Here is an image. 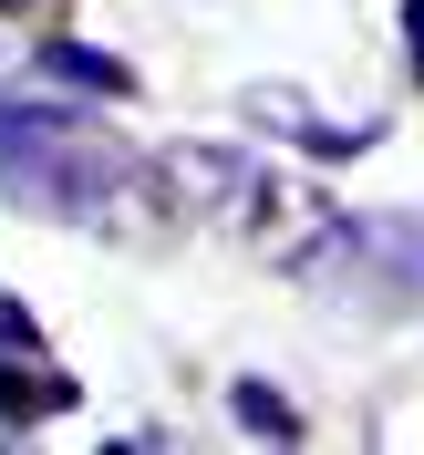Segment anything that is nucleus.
Wrapping results in <instances>:
<instances>
[{"mask_svg": "<svg viewBox=\"0 0 424 455\" xmlns=\"http://www.w3.org/2000/svg\"><path fill=\"white\" fill-rule=\"evenodd\" d=\"M84 394L73 372L52 363V352H11L0 363V425H31V414H62V403Z\"/></svg>", "mask_w": 424, "mask_h": 455, "instance_id": "nucleus-5", "label": "nucleus"}, {"mask_svg": "<svg viewBox=\"0 0 424 455\" xmlns=\"http://www.w3.org/2000/svg\"><path fill=\"white\" fill-rule=\"evenodd\" d=\"M156 197H176L187 218H207V228L259 238L280 269H300V259L321 249V228L341 218L332 197H311V187L269 176L249 145H166V156H156Z\"/></svg>", "mask_w": 424, "mask_h": 455, "instance_id": "nucleus-2", "label": "nucleus"}, {"mask_svg": "<svg viewBox=\"0 0 424 455\" xmlns=\"http://www.w3.org/2000/svg\"><path fill=\"white\" fill-rule=\"evenodd\" d=\"M42 73H52V84H73V93H104V104H124V93H135V73H124L114 52H93V42H52V52H42Z\"/></svg>", "mask_w": 424, "mask_h": 455, "instance_id": "nucleus-6", "label": "nucleus"}, {"mask_svg": "<svg viewBox=\"0 0 424 455\" xmlns=\"http://www.w3.org/2000/svg\"><path fill=\"white\" fill-rule=\"evenodd\" d=\"M249 124H280L290 145H300V156H332V166H352V156H372V145H383V124H341V114H311L300 104V93H249Z\"/></svg>", "mask_w": 424, "mask_h": 455, "instance_id": "nucleus-4", "label": "nucleus"}, {"mask_svg": "<svg viewBox=\"0 0 424 455\" xmlns=\"http://www.w3.org/2000/svg\"><path fill=\"white\" fill-rule=\"evenodd\" d=\"M0 11H31V0H0Z\"/></svg>", "mask_w": 424, "mask_h": 455, "instance_id": "nucleus-9", "label": "nucleus"}, {"mask_svg": "<svg viewBox=\"0 0 424 455\" xmlns=\"http://www.w3.org/2000/svg\"><path fill=\"white\" fill-rule=\"evenodd\" d=\"M228 414H238L249 435H269V445H290V435H300V414H290L269 383H238V394H228Z\"/></svg>", "mask_w": 424, "mask_h": 455, "instance_id": "nucleus-7", "label": "nucleus"}, {"mask_svg": "<svg viewBox=\"0 0 424 455\" xmlns=\"http://www.w3.org/2000/svg\"><path fill=\"white\" fill-rule=\"evenodd\" d=\"M156 187V166H135L93 114L62 104H0V197L62 228H124V207Z\"/></svg>", "mask_w": 424, "mask_h": 455, "instance_id": "nucleus-1", "label": "nucleus"}, {"mask_svg": "<svg viewBox=\"0 0 424 455\" xmlns=\"http://www.w3.org/2000/svg\"><path fill=\"white\" fill-rule=\"evenodd\" d=\"M404 62H414V84H424V0H404Z\"/></svg>", "mask_w": 424, "mask_h": 455, "instance_id": "nucleus-8", "label": "nucleus"}, {"mask_svg": "<svg viewBox=\"0 0 424 455\" xmlns=\"http://www.w3.org/2000/svg\"><path fill=\"white\" fill-rule=\"evenodd\" d=\"M300 280L341 290V300H363V311H404V300H424V218H404V207H341L332 228H321V249L300 259Z\"/></svg>", "mask_w": 424, "mask_h": 455, "instance_id": "nucleus-3", "label": "nucleus"}]
</instances>
